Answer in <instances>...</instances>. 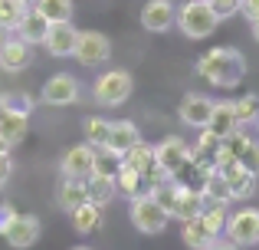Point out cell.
I'll return each mask as SVG.
<instances>
[{"instance_id":"1","label":"cell","mask_w":259,"mask_h":250,"mask_svg":"<svg viewBox=\"0 0 259 250\" xmlns=\"http://www.w3.org/2000/svg\"><path fill=\"white\" fill-rule=\"evenodd\" d=\"M197 73L217 89H233L246 76V59L233 46H213V50H207L197 59Z\"/></svg>"},{"instance_id":"2","label":"cell","mask_w":259,"mask_h":250,"mask_svg":"<svg viewBox=\"0 0 259 250\" xmlns=\"http://www.w3.org/2000/svg\"><path fill=\"white\" fill-rule=\"evenodd\" d=\"M227 204H210L203 214H197V218L190 221H181L184 231V244H187L190 250H207L210 244H213L217 237H223V231H227Z\"/></svg>"},{"instance_id":"3","label":"cell","mask_w":259,"mask_h":250,"mask_svg":"<svg viewBox=\"0 0 259 250\" xmlns=\"http://www.w3.org/2000/svg\"><path fill=\"white\" fill-rule=\"evenodd\" d=\"M223 23V17L213 10L210 0H187L177 10V26L187 40H207L217 26Z\"/></svg>"},{"instance_id":"4","label":"cell","mask_w":259,"mask_h":250,"mask_svg":"<svg viewBox=\"0 0 259 250\" xmlns=\"http://www.w3.org/2000/svg\"><path fill=\"white\" fill-rule=\"evenodd\" d=\"M135 92V79L128 69H108L102 73L99 79L92 83V96L99 105H108V109H115V105L128 102Z\"/></svg>"},{"instance_id":"5","label":"cell","mask_w":259,"mask_h":250,"mask_svg":"<svg viewBox=\"0 0 259 250\" xmlns=\"http://www.w3.org/2000/svg\"><path fill=\"white\" fill-rule=\"evenodd\" d=\"M128 218H132V224L138 227L141 234H161L167 224H171V214H167L148 191L138 194V198H132V211H128Z\"/></svg>"},{"instance_id":"6","label":"cell","mask_w":259,"mask_h":250,"mask_svg":"<svg viewBox=\"0 0 259 250\" xmlns=\"http://www.w3.org/2000/svg\"><path fill=\"white\" fill-rule=\"evenodd\" d=\"M227 234L236 247H256L259 244V207H240L227 218Z\"/></svg>"},{"instance_id":"7","label":"cell","mask_w":259,"mask_h":250,"mask_svg":"<svg viewBox=\"0 0 259 250\" xmlns=\"http://www.w3.org/2000/svg\"><path fill=\"white\" fill-rule=\"evenodd\" d=\"M154 155H158L161 171H164L167 178H177L190 161V145L184 138H177V135H167V138H161L158 145H154Z\"/></svg>"},{"instance_id":"8","label":"cell","mask_w":259,"mask_h":250,"mask_svg":"<svg viewBox=\"0 0 259 250\" xmlns=\"http://www.w3.org/2000/svg\"><path fill=\"white\" fill-rule=\"evenodd\" d=\"M72 56L79 59L82 66H102L108 63V56H112V40L105 37V33L99 30H82L76 40V53Z\"/></svg>"},{"instance_id":"9","label":"cell","mask_w":259,"mask_h":250,"mask_svg":"<svg viewBox=\"0 0 259 250\" xmlns=\"http://www.w3.org/2000/svg\"><path fill=\"white\" fill-rule=\"evenodd\" d=\"M39 231H43V224H39L36 214H13L7 231H4V237L13 250H26L39 240Z\"/></svg>"},{"instance_id":"10","label":"cell","mask_w":259,"mask_h":250,"mask_svg":"<svg viewBox=\"0 0 259 250\" xmlns=\"http://www.w3.org/2000/svg\"><path fill=\"white\" fill-rule=\"evenodd\" d=\"M39 99H43L46 105H72L79 102V79L69 76V73H59V76H50L43 83V92H39Z\"/></svg>"},{"instance_id":"11","label":"cell","mask_w":259,"mask_h":250,"mask_svg":"<svg viewBox=\"0 0 259 250\" xmlns=\"http://www.w3.org/2000/svg\"><path fill=\"white\" fill-rule=\"evenodd\" d=\"M59 171H63V178H89V174L95 171V148L82 141V145H72L66 148L63 161H59Z\"/></svg>"},{"instance_id":"12","label":"cell","mask_w":259,"mask_h":250,"mask_svg":"<svg viewBox=\"0 0 259 250\" xmlns=\"http://www.w3.org/2000/svg\"><path fill=\"white\" fill-rule=\"evenodd\" d=\"M76 40H79V30L69 23V20H66V23H50L43 46H46V53H50V56L66 59V56H72V53H76Z\"/></svg>"},{"instance_id":"13","label":"cell","mask_w":259,"mask_h":250,"mask_svg":"<svg viewBox=\"0 0 259 250\" xmlns=\"http://www.w3.org/2000/svg\"><path fill=\"white\" fill-rule=\"evenodd\" d=\"M177 23V7L171 0H148L141 7V26L151 33H167Z\"/></svg>"},{"instance_id":"14","label":"cell","mask_w":259,"mask_h":250,"mask_svg":"<svg viewBox=\"0 0 259 250\" xmlns=\"http://www.w3.org/2000/svg\"><path fill=\"white\" fill-rule=\"evenodd\" d=\"M210 112H213V99L203 96V92H187V96L181 99V105H177V119L190 128H203L207 119H210Z\"/></svg>"},{"instance_id":"15","label":"cell","mask_w":259,"mask_h":250,"mask_svg":"<svg viewBox=\"0 0 259 250\" xmlns=\"http://www.w3.org/2000/svg\"><path fill=\"white\" fill-rule=\"evenodd\" d=\"M30 63H33V43H26V40H20V37H7L4 46H0V69L20 73Z\"/></svg>"},{"instance_id":"16","label":"cell","mask_w":259,"mask_h":250,"mask_svg":"<svg viewBox=\"0 0 259 250\" xmlns=\"http://www.w3.org/2000/svg\"><path fill=\"white\" fill-rule=\"evenodd\" d=\"M220 171H223V178H227V185H230L233 201H249V198H253L259 174H253L249 168H243L240 161H236V165H230V168H220Z\"/></svg>"},{"instance_id":"17","label":"cell","mask_w":259,"mask_h":250,"mask_svg":"<svg viewBox=\"0 0 259 250\" xmlns=\"http://www.w3.org/2000/svg\"><path fill=\"white\" fill-rule=\"evenodd\" d=\"M138 141H141V132H138V125H135V122H128V119H121V122H112V132H108V141H105V148L125 158V155L132 152V148L138 145Z\"/></svg>"},{"instance_id":"18","label":"cell","mask_w":259,"mask_h":250,"mask_svg":"<svg viewBox=\"0 0 259 250\" xmlns=\"http://www.w3.org/2000/svg\"><path fill=\"white\" fill-rule=\"evenodd\" d=\"M207 132H213L217 138H230V135L236 132V128H243L240 122H236V112H233V99L230 102H213V112H210L207 119Z\"/></svg>"},{"instance_id":"19","label":"cell","mask_w":259,"mask_h":250,"mask_svg":"<svg viewBox=\"0 0 259 250\" xmlns=\"http://www.w3.org/2000/svg\"><path fill=\"white\" fill-rule=\"evenodd\" d=\"M177 185H181V181H177ZM203 211H207V198H203L200 188H187V185L177 188V207H174L177 221H190V218H197V214H203Z\"/></svg>"},{"instance_id":"20","label":"cell","mask_w":259,"mask_h":250,"mask_svg":"<svg viewBox=\"0 0 259 250\" xmlns=\"http://www.w3.org/2000/svg\"><path fill=\"white\" fill-rule=\"evenodd\" d=\"M200 191H203V198H207V204H230V201H233V194H230V185H227V178H223V171H220V168H213V165H210L207 174H203Z\"/></svg>"},{"instance_id":"21","label":"cell","mask_w":259,"mask_h":250,"mask_svg":"<svg viewBox=\"0 0 259 250\" xmlns=\"http://www.w3.org/2000/svg\"><path fill=\"white\" fill-rule=\"evenodd\" d=\"M46 30H50V20L30 7V10L23 13V20L17 23V30H13V33H17L20 40H26V43L36 46V43H43V40H46Z\"/></svg>"},{"instance_id":"22","label":"cell","mask_w":259,"mask_h":250,"mask_svg":"<svg viewBox=\"0 0 259 250\" xmlns=\"http://www.w3.org/2000/svg\"><path fill=\"white\" fill-rule=\"evenodd\" d=\"M69 218H72V231L76 234H95L102 227V207L92 204V201H85L76 211H69Z\"/></svg>"},{"instance_id":"23","label":"cell","mask_w":259,"mask_h":250,"mask_svg":"<svg viewBox=\"0 0 259 250\" xmlns=\"http://www.w3.org/2000/svg\"><path fill=\"white\" fill-rule=\"evenodd\" d=\"M85 194L92 204H108V201L118 194V185H115V178H108V174H89L85 178Z\"/></svg>"},{"instance_id":"24","label":"cell","mask_w":259,"mask_h":250,"mask_svg":"<svg viewBox=\"0 0 259 250\" xmlns=\"http://www.w3.org/2000/svg\"><path fill=\"white\" fill-rule=\"evenodd\" d=\"M56 201H59V207H66V211H76L79 204L89 201L85 181L82 178H63V185H59V191H56Z\"/></svg>"},{"instance_id":"25","label":"cell","mask_w":259,"mask_h":250,"mask_svg":"<svg viewBox=\"0 0 259 250\" xmlns=\"http://www.w3.org/2000/svg\"><path fill=\"white\" fill-rule=\"evenodd\" d=\"M115 185H118V191H121V194H128V198H138V194H145V191H148L145 174L135 171L132 165H125V158H121V168H118V174H115Z\"/></svg>"},{"instance_id":"26","label":"cell","mask_w":259,"mask_h":250,"mask_svg":"<svg viewBox=\"0 0 259 250\" xmlns=\"http://www.w3.org/2000/svg\"><path fill=\"white\" fill-rule=\"evenodd\" d=\"M30 122V116H17V112H0V135H4L10 145H20V141L26 138V125Z\"/></svg>"},{"instance_id":"27","label":"cell","mask_w":259,"mask_h":250,"mask_svg":"<svg viewBox=\"0 0 259 250\" xmlns=\"http://www.w3.org/2000/svg\"><path fill=\"white\" fill-rule=\"evenodd\" d=\"M33 10L43 13L50 23H66V20H72V0H36Z\"/></svg>"},{"instance_id":"28","label":"cell","mask_w":259,"mask_h":250,"mask_svg":"<svg viewBox=\"0 0 259 250\" xmlns=\"http://www.w3.org/2000/svg\"><path fill=\"white\" fill-rule=\"evenodd\" d=\"M108 132H112V122H108V119L89 116L85 122H82V135H85V141H89L92 148H105V141H108Z\"/></svg>"},{"instance_id":"29","label":"cell","mask_w":259,"mask_h":250,"mask_svg":"<svg viewBox=\"0 0 259 250\" xmlns=\"http://www.w3.org/2000/svg\"><path fill=\"white\" fill-rule=\"evenodd\" d=\"M36 99L26 92H0V112H17V116H30Z\"/></svg>"},{"instance_id":"30","label":"cell","mask_w":259,"mask_h":250,"mask_svg":"<svg viewBox=\"0 0 259 250\" xmlns=\"http://www.w3.org/2000/svg\"><path fill=\"white\" fill-rule=\"evenodd\" d=\"M233 112H236V122H240L243 128L253 125L256 116H259V96H256V92H246V96L233 99Z\"/></svg>"},{"instance_id":"31","label":"cell","mask_w":259,"mask_h":250,"mask_svg":"<svg viewBox=\"0 0 259 250\" xmlns=\"http://www.w3.org/2000/svg\"><path fill=\"white\" fill-rule=\"evenodd\" d=\"M121 168V155L108 152V148H95V171L92 174H108V178H115Z\"/></svg>"},{"instance_id":"32","label":"cell","mask_w":259,"mask_h":250,"mask_svg":"<svg viewBox=\"0 0 259 250\" xmlns=\"http://www.w3.org/2000/svg\"><path fill=\"white\" fill-rule=\"evenodd\" d=\"M23 13H26V7H20L17 0H0V26L4 30H17Z\"/></svg>"},{"instance_id":"33","label":"cell","mask_w":259,"mask_h":250,"mask_svg":"<svg viewBox=\"0 0 259 250\" xmlns=\"http://www.w3.org/2000/svg\"><path fill=\"white\" fill-rule=\"evenodd\" d=\"M240 165L249 168L253 174H259V138H249V145L243 148V155H240Z\"/></svg>"},{"instance_id":"34","label":"cell","mask_w":259,"mask_h":250,"mask_svg":"<svg viewBox=\"0 0 259 250\" xmlns=\"http://www.w3.org/2000/svg\"><path fill=\"white\" fill-rule=\"evenodd\" d=\"M210 4H213V10L220 13L223 20H227V17H233V13L243 7V0H210Z\"/></svg>"},{"instance_id":"35","label":"cell","mask_w":259,"mask_h":250,"mask_svg":"<svg viewBox=\"0 0 259 250\" xmlns=\"http://www.w3.org/2000/svg\"><path fill=\"white\" fill-rule=\"evenodd\" d=\"M10 174H13L10 155H0V185H7V181H10Z\"/></svg>"},{"instance_id":"36","label":"cell","mask_w":259,"mask_h":250,"mask_svg":"<svg viewBox=\"0 0 259 250\" xmlns=\"http://www.w3.org/2000/svg\"><path fill=\"white\" fill-rule=\"evenodd\" d=\"M207 250H243V247H236L233 240H230L227 234H223V237H217V240H213V244H210Z\"/></svg>"},{"instance_id":"37","label":"cell","mask_w":259,"mask_h":250,"mask_svg":"<svg viewBox=\"0 0 259 250\" xmlns=\"http://www.w3.org/2000/svg\"><path fill=\"white\" fill-rule=\"evenodd\" d=\"M240 13H246V20H253V17H259V0H243Z\"/></svg>"},{"instance_id":"38","label":"cell","mask_w":259,"mask_h":250,"mask_svg":"<svg viewBox=\"0 0 259 250\" xmlns=\"http://www.w3.org/2000/svg\"><path fill=\"white\" fill-rule=\"evenodd\" d=\"M249 30H253V40L259 43V17H253V20H249Z\"/></svg>"},{"instance_id":"39","label":"cell","mask_w":259,"mask_h":250,"mask_svg":"<svg viewBox=\"0 0 259 250\" xmlns=\"http://www.w3.org/2000/svg\"><path fill=\"white\" fill-rule=\"evenodd\" d=\"M0 155H10V141H7L4 135H0Z\"/></svg>"},{"instance_id":"40","label":"cell","mask_w":259,"mask_h":250,"mask_svg":"<svg viewBox=\"0 0 259 250\" xmlns=\"http://www.w3.org/2000/svg\"><path fill=\"white\" fill-rule=\"evenodd\" d=\"M17 4H20V7H26V10H30V7L36 4V0H17Z\"/></svg>"},{"instance_id":"41","label":"cell","mask_w":259,"mask_h":250,"mask_svg":"<svg viewBox=\"0 0 259 250\" xmlns=\"http://www.w3.org/2000/svg\"><path fill=\"white\" fill-rule=\"evenodd\" d=\"M7 33H10V30H4V26H0V46H4V40H7Z\"/></svg>"},{"instance_id":"42","label":"cell","mask_w":259,"mask_h":250,"mask_svg":"<svg viewBox=\"0 0 259 250\" xmlns=\"http://www.w3.org/2000/svg\"><path fill=\"white\" fill-rule=\"evenodd\" d=\"M253 125H256V138H259V116H256V122H253Z\"/></svg>"},{"instance_id":"43","label":"cell","mask_w":259,"mask_h":250,"mask_svg":"<svg viewBox=\"0 0 259 250\" xmlns=\"http://www.w3.org/2000/svg\"><path fill=\"white\" fill-rule=\"evenodd\" d=\"M72 250H92V247H72Z\"/></svg>"}]
</instances>
